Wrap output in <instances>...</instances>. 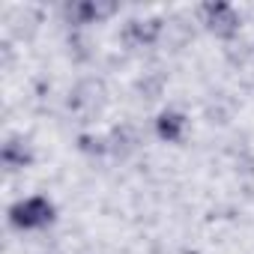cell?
<instances>
[{
	"label": "cell",
	"mask_w": 254,
	"mask_h": 254,
	"mask_svg": "<svg viewBox=\"0 0 254 254\" xmlns=\"http://www.w3.org/2000/svg\"><path fill=\"white\" fill-rule=\"evenodd\" d=\"M159 135L165 141H180V135H183V117L180 114H162L159 117Z\"/></svg>",
	"instance_id": "cell-3"
},
{
	"label": "cell",
	"mask_w": 254,
	"mask_h": 254,
	"mask_svg": "<svg viewBox=\"0 0 254 254\" xmlns=\"http://www.w3.org/2000/svg\"><path fill=\"white\" fill-rule=\"evenodd\" d=\"M51 203L45 197H30L18 206H12V224L18 227H42L51 221Z\"/></svg>",
	"instance_id": "cell-1"
},
{
	"label": "cell",
	"mask_w": 254,
	"mask_h": 254,
	"mask_svg": "<svg viewBox=\"0 0 254 254\" xmlns=\"http://www.w3.org/2000/svg\"><path fill=\"white\" fill-rule=\"evenodd\" d=\"M203 15H206V24H209L215 33H221V36H230V33L236 30V24H239L236 12H233L227 3H215V6H206V9H203Z\"/></svg>",
	"instance_id": "cell-2"
},
{
	"label": "cell",
	"mask_w": 254,
	"mask_h": 254,
	"mask_svg": "<svg viewBox=\"0 0 254 254\" xmlns=\"http://www.w3.org/2000/svg\"><path fill=\"white\" fill-rule=\"evenodd\" d=\"M108 12H111V6H93V3H84V6H78V9H75V15H78V18H84V21L99 18V15H108Z\"/></svg>",
	"instance_id": "cell-4"
}]
</instances>
